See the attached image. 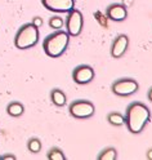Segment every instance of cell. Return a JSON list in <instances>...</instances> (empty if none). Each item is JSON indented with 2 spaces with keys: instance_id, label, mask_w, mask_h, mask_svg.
I'll use <instances>...</instances> for the list:
<instances>
[{
  "instance_id": "15",
  "label": "cell",
  "mask_w": 152,
  "mask_h": 160,
  "mask_svg": "<svg viewBox=\"0 0 152 160\" xmlns=\"http://www.w3.org/2000/svg\"><path fill=\"white\" fill-rule=\"evenodd\" d=\"M27 148L30 152L32 154H37L40 152V150H42V141H40L39 138H30L28 142H27Z\"/></svg>"
},
{
  "instance_id": "17",
  "label": "cell",
  "mask_w": 152,
  "mask_h": 160,
  "mask_svg": "<svg viewBox=\"0 0 152 160\" xmlns=\"http://www.w3.org/2000/svg\"><path fill=\"white\" fill-rule=\"evenodd\" d=\"M65 25V21H63V18L62 17H59V16H54L49 19V26L54 28V30H61L63 27Z\"/></svg>"
},
{
  "instance_id": "20",
  "label": "cell",
  "mask_w": 152,
  "mask_h": 160,
  "mask_svg": "<svg viewBox=\"0 0 152 160\" xmlns=\"http://www.w3.org/2000/svg\"><path fill=\"white\" fill-rule=\"evenodd\" d=\"M147 159L148 160H152V148H150L147 151Z\"/></svg>"
},
{
  "instance_id": "6",
  "label": "cell",
  "mask_w": 152,
  "mask_h": 160,
  "mask_svg": "<svg viewBox=\"0 0 152 160\" xmlns=\"http://www.w3.org/2000/svg\"><path fill=\"white\" fill-rule=\"evenodd\" d=\"M138 83L135 82L134 79H119L116 82H114L112 87V92L116 94V96H120V97H128V96H131L134 94L137 91H138Z\"/></svg>"
},
{
  "instance_id": "4",
  "label": "cell",
  "mask_w": 152,
  "mask_h": 160,
  "mask_svg": "<svg viewBox=\"0 0 152 160\" xmlns=\"http://www.w3.org/2000/svg\"><path fill=\"white\" fill-rule=\"evenodd\" d=\"M66 28H67V34L70 36H79L83 31V26H84V17L83 13L79 11V9H71L67 14L66 18Z\"/></svg>"
},
{
  "instance_id": "18",
  "label": "cell",
  "mask_w": 152,
  "mask_h": 160,
  "mask_svg": "<svg viewBox=\"0 0 152 160\" xmlns=\"http://www.w3.org/2000/svg\"><path fill=\"white\" fill-rule=\"evenodd\" d=\"M32 25H35L37 28L40 27V26H42L43 25V18H40V17H35L34 19H32V22H31Z\"/></svg>"
},
{
  "instance_id": "14",
  "label": "cell",
  "mask_w": 152,
  "mask_h": 160,
  "mask_svg": "<svg viewBox=\"0 0 152 160\" xmlns=\"http://www.w3.org/2000/svg\"><path fill=\"white\" fill-rule=\"evenodd\" d=\"M99 160H116L117 159V151L114 147H107L98 156Z\"/></svg>"
},
{
  "instance_id": "3",
  "label": "cell",
  "mask_w": 152,
  "mask_h": 160,
  "mask_svg": "<svg viewBox=\"0 0 152 160\" xmlns=\"http://www.w3.org/2000/svg\"><path fill=\"white\" fill-rule=\"evenodd\" d=\"M39 43V28L32 23H25L19 27L14 38L17 49H30Z\"/></svg>"
},
{
  "instance_id": "13",
  "label": "cell",
  "mask_w": 152,
  "mask_h": 160,
  "mask_svg": "<svg viewBox=\"0 0 152 160\" xmlns=\"http://www.w3.org/2000/svg\"><path fill=\"white\" fill-rule=\"evenodd\" d=\"M107 122L114 127H121L125 124V116L120 112H111L107 116Z\"/></svg>"
},
{
  "instance_id": "2",
  "label": "cell",
  "mask_w": 152,
  "mask_h": 160,
  "mask_svg": "<svg viewBox=\"0 0 152 160\" xmlns=\"http://www.w3.org/2000/svg\"><path fill=\"white\" fill-rule=\"evenodd\" d=\"M70 44V35L67 31H62V30H56V32L48 35L44 42H43V49L47 56L52 58H58L61 57Z\"/></svg>"
},
{
  "instance_id": "5",
  "label": "cell",
  "mask_w": 152,
  "mask_h": 160,
  "mask_svg": "<svg viewBox=\"0 0 152 160\" xmlns=\"http://www.w3.org/2000/svg\"><path fill=\"white\" fill-rule=\"evenodd\" d=\"M70 114L76 119H89L94 115L96 107L90 101H85V99H77L74 101L68 107Z\"/></svg>"
},
{
  "instance_id": "10",
  "label": "cell",
  "mask_w": 152,
  "mask_h": 160,
  "mask_svg": "<svg viewBox=\"0 0 152 160\" xmlns=\"http://www.w3.org/2000/svg\"><path fill=\"white\" fill-rule=\"evenodd\" d=\"M128 47H129V38L124 34L119 35L112 42V45H111V56L114 58L123 57L124 53L126 52Z\"/></svg>"
},
{
  "instance_id": "11",
  "label": "cell",
  "mask_w": 152,
  "mask_h": 160,
  "mask_svg": "<svg viewBox=\"0 0 152 160\" xmlns=\"http://www.w3.org/2000/svg\"><path fill=\"white\" fill-rule=\"evenodd\" d=\"M50 98H52V102L58 107H62L67 103V97L61 89H53L50 93Z\"/></svg>"
},
{
  "instance_id": "7",
  "label": "cell",
  "mask_w": 152,
  "mask_h": 160,
  "mask_svg": "<svg viewBox=\"0 0 152 160\" xmlns=\"http://www.w3.org/2000/svg\"><path fill=\"white\" fill-rule=\"evenodd\" d=\"M42 4L50 12L68 13L75 8V0H42Z\"/></svg>"
},
{
  "instance_id": "22",
  "label": "cell",
  "mask_w": 152,
  "mask_h": 160,
  "mask_svg": "<svg viewBox=\"0 0 152 160\" xmlns=\"http://www.w3.org/2000/svg\"><path fill=\"white\" fill-rule=\"evenodd\" d=\"M0 158H2V155H0Z\"/></svg>"
},
{
  "instance_id": "19",
  "label": "cell",
  "mask_w": 152,
  "mask_h": 160,
  "mask_svg": "<svg viewBox=\"0 0 152 160\" xmlns=\"http://www.w3.org/2000/svg\"><path fill=\"white\" fill-rule=\"evenodd\" d=\"M0 159H12V160H14V159H16V156H14V155H3Z\"/></svg>"
},
{
  "instance_id": "12",
  "label": "cell",
  "mask_w": 152,
  "mask_h": 160,
  "mask_svg": "<svg viewBox=\"0 0 152 160\" xmlns=\"http://www.w3.org/2000/svg\"><path fill=\"white\" fill-rule=\"evenodd\" d=\"M7 112L13 118H18L25 112V107L21 102H11L7 107Z\"/></svg>"
},
{
  "instance_id": "1",
  "label": "cell",
  "mask_w": 152,
  "mask_h": 160,
  "mask_svg": "<svg viewBox=\"0 0 152 160\" xmlns=\"http://www.w3.org/2000/svg\"><path fill=\"white\" fill-rule=\"evenodd\" d=\"M150 118H151V111L145 103L133 102L126 108L125 124L130 133L138 134L145 129V127L150 122Z\"/></svg>"
},
{
  "instance_id": "8",
  "label": "cell",
  "mask_w": 152,
  "mask_h": 160,
  "mask_svg": "<svg viewBox=\"0 0 152 160\" xmlns=\"http://www.w3.org/2000/svg\"><path fill=\"white\" fill-rule=\"evenodd\" d=\"M94 70L92 66L89 65H80L77 67H75V70L72 71V79L76 84L84 85L90 83L94 79Z\"/></svg>"
},
{
  "instance_id": "21",
  "label": "cell",
  "mask_w": 152,
  "mask_h": 160,
  "mask_svg": "<svg viewBox=\"0 0 152 160\" xmlns=\"http://www.w3.org/2000/svg\"><path fill=\"white\" fill-rule=\"evenodd\" d=\"M148 99H150V101L152 102V88H151L150 91H148Z\"/></svg>"
},
{
  "instance_id": "9",
  "label": "cell",
  "mask_w": 152,
  "mask_h": 160,
  "mask_svg": "<svg viewBox=\"0 0 152 160\" xmlns=\"http://www.w3.org/2000/svg\"><path fill=\"white\" fill-rule=\"evenodd\" d=\"M106 14H107V18L111 19V21L121 22V21H124V19H126L128 11H126V7L124 4L115 3V4L108 5Z\"/></svg>"
},
{
  "instance_id": "16",
  "label": "cell",
  "mask_w": 152,
  "mask_h": 160,
  "mask_svg": "<svg viewBox=\"0 0 152 160\" xmlns=\"http://www.w3.org/2000/svg\"><path fill=\"white\" fill-rule=\"evenodd\" d=\"M48 159L49 160H65L66 156L63 154V151L61 148L58 147H53V148H50L49 150V152H48Z\"/></svg>"
}]
</instances>
